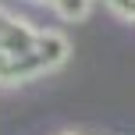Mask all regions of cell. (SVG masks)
Returning a JSON list of instances; mask_svg holds the SVG:
<instances>
[{
  "label": "cell",
  "mask_w": 135,
  "mask_h": 135,
  "mask_svg": "<svg viewBox=\"0 0 135 135\" xmlns=\"http://www.w3.org/2000/svg\"><path fill=\"white\" fill-rule=\"evenodd\" d=\"M68 46L57 32L32 28L0 11V82L32 78L64 61Z\"/></svg>",
  "instance_id": "6da1fadb"
}]
</instances>
